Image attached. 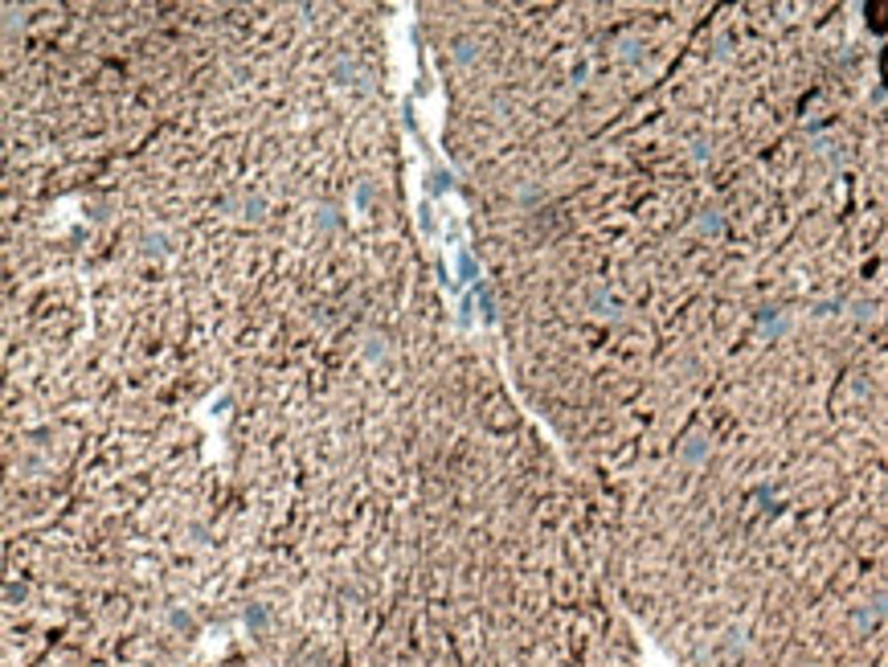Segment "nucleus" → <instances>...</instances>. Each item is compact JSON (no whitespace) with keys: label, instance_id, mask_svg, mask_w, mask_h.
I'll return each mask as SVG.
<instances>
[{"label":"nucleus","instance_id":"1","mask_svg":"<svg viewBox=\"0 0 888 667\" xmlns=\"http://www.w3.org/2000/svg\"><path fill=\"white\" fill-rule=\"evenodd\" d=\"M872 377L864 471L749 475L651 537L631 598L692 667H888V328Z\"/></svg>","mask_w":888,"mask_h":667}]
</instances>
